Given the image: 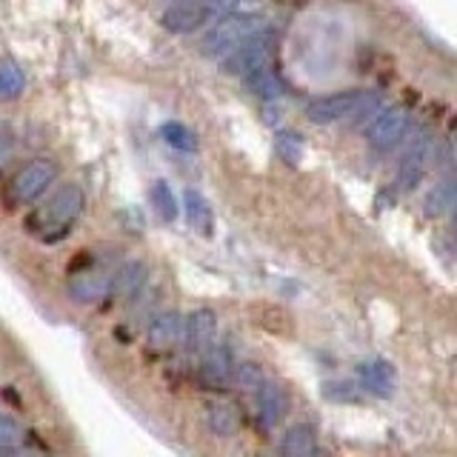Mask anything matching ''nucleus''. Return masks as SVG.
<instances>
[{
  "label": "nucleus",
  "instance_id": "nucleus-5",
  "mask_svg": "<svg viewBox=\"0 0 457 457\" xmlns=\"http://www.w3.org/2000/svg\"><path fill=\"white\" fill-rule=\"evenodd\" d=\"M223 61V71L226 75H235V78H246L257 69H266L275 63V43H271L269 35L261 37H252L249 43H243L235 52H228Z\"/></svg>",
  "mask_w": 457,
  "mask_h": 457
},
{
  "label": "nucleus",
  "instance_id": "nucleus-15",
  "mask_svg": "<svg viewBox=\"0 0 457 457\" xmlns=\"http://www.w3.org/2000/svg\"><path fill=\"white\" fill-rule=\"evenodd\" d=\"M183 212H186V220H189V226L195 228L197 235H204V237H212L214 232V214H212V206H209V200L189 189L183 195Z\"/></svg>",
  "mask_w": 457,
  "mask_h": 457
},
{
  "label": "nucleus",
  "instance_id": "nucleus-12",
  "mask_svg": "<svg viewBox=\"0 0 457 457\" xmlns=\"http://www.w3.org/2000/svg\"><path fill=\"white\" fill-rule=\"evenodd\" d=\"M146 278H149L146 263H143V261H126L118 271H114V278H109V295L132 300V297H137L143 292Z\"/></svg>",
  "mask_w": 457,
  "mask_h": 457
},
{
  "label": "nucleus",
  "instance_id": "nucleus-19",
  "mask_svg": "<svg viewBox=\"0 0 457 457\" xmlns=\"http://www.w3.org/2000/svg\"><path fill=\"white\" fill-rule=\"evenodd\" d=\"M26 86V78H23V69L14 63V61H0V100H14L21 97Z\"/></svg>",
  "mask_w": 457,
  "mask_h": 457
},
{
  "label": "nucleus",
  "instance_id": "nucleus-1",
  "mask_svg": "<svg viewBox=\"0 0 457 457\" xmlns=\"http://www.w3.org/2000/svg\"><path fill=\"white\" fill-rule=\"evenodd\" d=\"M269 35V23L263 18H252V14H228V18L214 23L204 37V54L209 57H226L252 37Z\"/></svg>",
  "mask_w": 457,
  "mask_h": 457
},
{
  "label": "nucleus",
  "instance_id": "nucleus-7",
  "mask_svg": "<svg viewBox=\"0 0 457 457\" xmlns=\"http://www.w3.org/2000/svg\"><path fill=\"white\" fill-rule=\"evenodd\" d=\"M409 132V109L406 106H389L383 109L375 123L369 126V146L378 152H389L395 149L400 140Z\"/></svg>",
  "mask_w": 457,
  "mask_h": 457
},
{
  "label": "nucleus",
  "instance_id": "nucleus-9",
  "mask_svg": "<svg viewBox=\"0 0 457 457\" xmlns=\"http://www.w3.org/2000/svg\"><path fill=\"white\" fill-rule=\"evenodd\" d=\"M357 378H361L363 392L375 397H392L397 389V375L395 366L386 361H366L357 366Z\"/></svg>",
  "mask_w": 457,
  "mask_h": 457
},
{
  "label": "nucleus",
  "instance_id": "nucleus-27",
  "mask_svg": "<svg viewBox=\"0 0 457 457\" xmlns=\"http://www.w3.org/2000/svg\"><path fill=\"white\" fill-rule=\"evenodd\" d=\"M323 395L328 400H354L357 397V389H354V383H326L323 386Z\"/></svg>",
  "mask_w": 457,
  "mask_h": 457
},
{
  "label": "nucleus",
  "instance_id": "nucleus-28",
  "mask_svg": "<svg viewBox=\"0 0 457 457\" xmlns=\"http://www.w3.org/2000/svg\"><path fill=\"white\" fill-rule=\"evenodd\" d=\"M9 157H12V146L4 140V143H0V171H4V166L9 163Z\"/></svg>",
  "mask_w": 457,
  "mask_h": 457
},
{
  "label": "nucleus",
  "instance_id": "nucleus-21",
  "mask_svg": "<svg viewBox=\"0 0 457 457\" xmlns=\"http://www.w3.org/2000/svg\"><path fill=\"white\" fill-rule=\"evenodd\" d=\"M161 137L169 143L171 149H178V152H197V137L189 126H183L178 120H169L161 126Z\"/></svg>",
  "mask_w": 457,
  "mask_h": 457
},
{
  "label": "nucleus",
  "instance_id": "nucleus-23",
  "mask_svg": "<svg viewBox=\"0 0 457 457\" xmlns=\"http://www.w3.org/2000/svg\"><path fill=\"white\" fill-rule=\"evenodd\" d=\"M152 204L163 220H175L178 218V200L171 195V186L166 180H154L152 186Z\"/></svg>",
  "mask_w": 457,
  "mask_h": 457
},
{
  "label": "nucleus",
  "instance_id": "nucleus-14",
  "mask_svg": "<svg viewBox=\"0 0 457 457\" xmlns=\"http://www.w3.org/2000/svg\"><path fill=\"white\" fill-rule=\"evenodd\" d=\"M257 409H261V418L266 426H275L283 420L286 409H289V400H286V392L280 389L278 383L271 380H263L261 386H257Z\"/></svg>",
  "mask_w": 457,
  "mask_h": 457
},
{
  "label": "nucleus",
  "instance_id": "nucleus-22",
  "mask_svg": "<svg viewBox=\"0 0 457 457\" xmlns=\"http://www.w3.org/2000/svg\"><path fill=\"white\" fill-rule=\"evenodd\" d=\"M454 206V183L452 180H443L437 183L432 192H428L426 197V212L435 214V218H440V214H449Z\"/></svg>",
  "mask_w": 457,
  "mask_h": 457
},
{
  "label": "nucleus",
  "instance_id": "nucleus-25",
  "mask_svg": "<svg viewBox=\"0 0 457 457\" xmlns=\"http://www.w3.org/2000/svg\"><path fill=\"white\" fill-rule=\"evenodd\" d=\"M23 446V428L9 414H0V452H18Z\"/></svg>",
  "mask_w": 457,
  "mask_h": 457
},
{
  "label": "nucleus",
  "instance_id": "nucleus-2",
  "mask_svg": "<svg viewBox=\"0 0 457 457\" xmlns=\"http://www.w3.org/2000/svg\"><path fill=\"white\" fill-rule=\"evenodd\" d=\"M54 180H57V163L49 161V157H37V161L23 166L18 175L12 178L6 197H9V204H14V206H26V204H32V200H37L43 192H46Z\"/></svg>",
  "mask_w": 457,
  "mask_h": 457
},
{
  "label": "nucleus",
  "instance_id": "nucleus-16",
  "mask_svg": "<svg viewBox=\"0 0 457 457\" xmlns=\"http://www.w3.org/2000/svg\"><path fill=\"white\" fill-rule=\"evenodd\" d=\"M243 83H246V89L261 100H278L286 95V83L280 80V75L271 66L252 71V75L243 78Z\"/></svg>",
  "mask_w": 457,
  "mask_h": 457
},
{
  "label": "nucleus",
  "instance_id": "nucleus-6",
  "mask_svg": "<svg viewBox=\"0 0 457 457\" xmlns=\"http://www.w3.org/2000/svg\"><path fill=\"white\" fill-rule=\"evenodd\" d=\"M83 204H86V197L80 192V186L69 183L49 200L46 209H43L40 214H35L32 226H37V228H63V232H66V226H71V220H75L78 214L83 212Z\"/></svg>",
  "mask_w": 457,
  "mask_h": 457
},
{
  "label": "nucleus",
  "instance_id": "nucleus-18",
  "mask_svg": "<svg viewBox=\"0 0 457 457\" xmlns=\"http://www.w3.org/2000/svg\"><path fill=\"white\" fill-rule=\"evenodd\" d=\"M200 371H204L206 383L223 386L228 380V375H232V354H228L226 346L212 343V346L206 349V357H204V366H200Z\"/></svg>",
  "mask_w": 457,
  "mask_h": 457
},
{
  "label": "nucleus",
  "instance_id": "nucleus-17",
  "mask_svg": "<svg viewBox=\"0 0 457 457\" xmlns=\"http://www.w3.org/2000/svg\"><path fill=\"white\" fill-rule=\"evenodd\" d=\"M280 454L283 457H312V454H318V440H314V432L306 423L292 426L280 440Z\"/></svg>",
  "mask_w": 457,
  "mask_h": 457
},
{
  "label": "nucleus",
  "instance_id": "nucleus-4",
  "mask_svg": "<svg viewBox=\"0 0 457 457\" xmlns=\"http://www.w3.org/2000/svg\"><path fill=\"white\" fill-rule=\"evenodd\" d=\"M435 157H437V143L432 135L426 132V129H420V132L414 135V140L409 143L406 157L400 161L397 189H414V186L426 178V171H428V166H432Z\"/></svg>",
  "mask_w": 457,
  "mask_h": 457
},
{
  "label": "nucleus",
  "instance_id": "nucleus-24",
  "mask_svg": "<svg viewBox=\"0 0 457 457\" xmlns=\"http://www.w3.org/2000/svg\"><path fill=\"white\" fill-rule=\"evenodd\" d=\"M275 152L283 163L297 166L300 157H303V140H300V135H295V132H278L275 135Z\"/></svg>",
  "mask_w": 457,
  "mask_h": 457
},
{
  "label": "nucleus",
  "instance_id": "nucleus-26",
  "mask_svg": "<svg viewBox=\"0 0 457 457\" xmlns=\"http://www.w3.org/2000/svg\"><path fill=\"white\" fill-rule=\"evenodd\" d=\"M235 380H237L240 389L252 392V389H257V386L263 383V371H261V366H257V363H240L235 369Z\"/></svg>",
  "mask_w": 457,
  "mask_h": 457
},
{
  "label": "nucleus",
  "instance_id": "nucleus-8",
  "mask_svg": "<svg viewBox=\"0 0 457 457\" xmlns=\"http://www.w3.org/2000/svg\"><path fill=\"white\" fill-rule=\"evenodd\" d=\"M214 14L218 12H214L209 4H204V0H195V4H175L161 14V26L171 35H189L204 23H209Z\"/></svg>",
  "mask_w": 457,
  "mask_h": 457
},
{
  "label": "nucleus",
  "instance_id": "nucleus-13",
  "mask_svg": "<svg viewBox=\"0 0 457 457\" xmlns=\"http://www.w3.org/2000/svg\"><path fill=\"white\" fill-rule=\"evenodd\" d=\"M183 335V318L178 312H161L154 314L152 323H149V346L152 349H171Z\"/></svg>",
  "mask_w": 457,
  "mask_h": 457
},
{
  "label": "nucleus",
  "instance_id": "nucleus-3",
  "mask_svg": "<svg viewBox=\"0 0 457 457\" xmlns=\"http://www.w3.org/2000/svg\"><path fill=\"white\" fill-rule=\"evenodd\" d=\"M371 100H378V97H371L363 89H349V92L326 95V97L312 100V104L306 106V118L312 123H320V126L340 123V120L352 118V114H357L366 104H371Z\"/></svg>",
  "mask_w": 457,
  "mask_h": 457
},
{
  "label": "nucleus",
  "instance_id": "nucleus-11",
  "mask_svg": "<svg viewBox=\"0 0 457 457\" xmlns=\"http://www.w3.org/2000/svg\"><path fill=\"white\" fill-rule=\"evenodd\" d=\"M183 332H186V346L192 352H206L214 343V335H218V318H214L212 309H195L186 318Z\"/></svg>",
  "mask_w": 457,
  "mask_h": 457
},
{
  "label": "nucleus",
  "instance_id": "nucleus-20",
  "mask_svg": "<svg viewBox=\"0 0 457 457\" xmlns=\"http://www.w3.org/2000/svg\"><path fill=\"white\" fill-rule=\"evenodd\" d=\"M209 428L218 437H232L237 432V411L228 403H212L209 406Z\"/></svg>",
  "mask_w": 457,
  "mask_h": 457
},
{
  "label": "nucleus",
  "instance_id": "nucleus-10",
  "mask_svg": "<svg viewBox=\"0 0 457 457\" xmlns=\"http://www.w3.org/2000/svg\"><path fill=\"white\" fill-rule=\"evenodd\" d=\"M66 292L75 303H100L106 295H109V278L106 275H97V271L86 269V271H75L66 283Z\"/></svg>",
  "mask_w": 457,
  "mask_h": 457
}]
</instances>
